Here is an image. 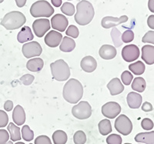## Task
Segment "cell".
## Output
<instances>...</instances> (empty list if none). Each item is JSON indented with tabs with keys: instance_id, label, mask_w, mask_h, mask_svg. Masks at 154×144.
Listing matches in <instances>:
<instances>
[{
	"instance_id": "obj_37",
	"label": "cell",
	"mask_w": 154,
	"mask_h": 144,
	"mask_svg": "<svg viewBox=\"0 0 154 144\" xmlns=\"http://www.w3.org/2000/svg\"><path fill=\"white\" fill-rule=\"evenodd\" d=\"M66 34L68 36H70L72 37V38L75 39V38H77V37L79 36V32L78 28H77L75 26L71 25V26H69L68 27V29H67L66 31Z\"/></svg>"
},
{
	"instance_id": "obj_33",
	"label": "cell",
	"mask_w": 154,
	"mask_h": 144,
	"mask_svg": "<svg viewBox=\"0 0 154 144\" xmlns=\"http://www.w3.org/2000/svg\"><path fill=\"white\" fill-rule=\"evenodd\" d=\"M61 11L63 13L69 16H71L75 13V7L73 4L70 2H65L61 6Z\"/></svg>"
},
{
	"instance_id": "obj_9",
	"label": "cell",
	"mask_w": 154,
	"mask_h": 144,
	"mask_svg": "<svg viewBox=\"0 0 154 144\" xmlns=\"http://www.w3.org/2000/svg\"><path fill=\"white\" fill-rule=\"evenodd\" d=\"M102 114L107 119H114L120 114L121 106L116 102H109L102 106Z\"/></svg>"
},
{
	"instance_id": "obj_27",
	"label": "cell",
	"mask_w": 154,
	"mask_h": 144,
	"mask_svg": "<svg viewBox=\"0 0 154 144\" xmlns=\"http://www.w3.org/2000/svg\"><path fill=\"white\" fill-rule=\"evenodd\" d=\"M67 139V134L63 130H56L53 133V141L54 144H66Z\"/></svg>"
},
{
	"instance_id": "obj_6",
	"label": "cell",
	"mask_w": 154,
	"mask_h": 144,
	"mask_svg": "<svg viewBox=\"0 0 154 144\" xmlns=\"http://www.w3.org/2000/svg\"><path fill=\"white\" fill-rule=\"evenodd\" d=\"M72 113L78 120H86L92 115L91 106L86 101H81L72 107Z\"/></svg>"
},
{
	"instance_id": "obj_55",
	"label": "cell",
	"mask_w": 154,
	"mask_h": 144,
	"mask_svg": "<svg viewBox=\"0 0 154 144\" xmlns=\"http://www.w3.org/2000/svg\"><path fill=\"white\" fill-rule=\"evenodd\" d=\"M139 144H140V143H139Z\"/></svg>"
},
{
	"instance_id": "obj_49",
	"label": "cell",
	"mask_w": 154,
	"mask_h": 144,
	"mask_svg": "<svg viewBox=\"0 0 154 144\" xmlns=\"http://www.w3.org/2000/svg\"><path fill=\"white\" fill-rule=\"evenodd\" d=\"M51 2L55 7H60L62 5V0H51Z\"/></svg>"
},
{
	"instance_id": "obj_18",
	"label": "cell",
	"mask_w": 154,
	"mask_h": 144,
	"mask_svg": "<svg viewBox=\"0 0 154 144\" xmlns=\"http://www.w3.org/2000/svg\"><path fill=\"white\" fill-rule=\"evenodd\" d=\"M12 120L17 126H22L26 122V112L23 106L17 105L13 109Z\"/></svg>"
},
{
	"instance_id": "obj_47",
	"label": "cell",
	"mask_w": 154,
	"mask_h": 144,
	"mask_svg": "<svg viewBox=\"0 0 154 144\" xmlns=\"http://www.w3.org/2000/svg\"><path fill=\"white\" fill-rule=\"evenodd\" d=\"M15 1H16V5H17L18 7L22 8V7H23L25 5H26L27 0H15Z\"/></svg>"
},
{
	"instance_id": "obj_31",
	"label": "cell",
	"mask_w": 154,
	"mask_h": 144,
	"mask_svg": "<svg viewBox=\"0 0 154 144\" xmlns=\"http://www.w3.org/2000/svg\"><path fill=\"white\" fill-rule=\"evenodd\" d=\"M121 33L119 30L116 28L113 27V29L111 31V37H112V42H113L114 45L116 47H119L121 45L123 44V42L120 39Z\"/></svg>"
},
{
	"instance_id": "obj_48",
	"label": "cell",
	"mask_w": 154,
	"mask_h": 144,
	"mask_svg": "<svg viewBox=\"0 0 154 144\" xmlns=\"http://www.w3.org/2000/svg\"><path fill=\"white\" fill-rule=\"evenodd\" d=\"M148 8L149 11L154 13V0H149L148 2Z\"/></svg>"
},
{
	"instance_id": "obj_39",
	"label": "cell",
	"mask_w": 154,
	"mask_h": 144,
	"mask_svg": "<svg viewBox=\"0 0 154 144\" xmlns=\"http://www.w3.org/2000/svg\"><path fill=\"white\" fill-rule=\"evenodd\" d=\"M34 79H35V77L32 75H31V74H25V75H23L20 78V81H21L23 84H24L25 86H29V85H31L32 83V82L34 81Z\"/></svg>"
},
{
	"instance_id": "obj_24",
	"label": "cell",
	"mask_w": 154,
	"mask_h": 144,
	"mask_svg": "<svg viewBox=\"0 0 154 144\" xmlns=\"http://www.w3.org/2000/svg\"><path fill=\"white\" fill-rule=\"evenodd\" d=\"M75 48V42L72 39L68 36H65L63 39L60 44V49L64 53H70Z\"/></svg>"
},
{
	"instance_id": "obj_21",
	"label": "cell",
	"mask_w": 154,
	"mask_h": 144,
	"mask_svg": "<svg viewBox=\"0 0 154 144\" xmlns=\"http://www.w3.org/2000/svg\"><path fill=\"white\" fill-rule=\"evenodd\" d=\"M44 62L41 58H33L29 60L26 63V68L30 72H38L43 68Z\"/></svg>"
},
{
	"instance_id": "obj_32",
	"label": "cell",
	"mask_w": 154,
	"mask_h": 144,
	"mask_svg": "<svg viewBox=\"0 0 154 144\" xmlns=\"http://www.w3.org/2000/svg\"><path fill=\"white\" fill-rule=\"evenodd\" d=\"M73 141L75 144H85L86 142V133L82 130L75 132L73 136Z\"/></svg>"
},
{
	"instance_id": "obj_26",
	"label": "cell",
	"mask_w": 154,
	"mask_h": 144,
	"mask_svg": "<svg viewBox=\"0 0 154 144\" xmlns=\"http://www.w3.org/2000/svg\"><path fill=\"white\" fill-rule=\"evenodd\" d=\"M99 131H100V134L103 136H106L108 134L112 132V126H111L110 121L108 119H105V120H102L99 123L98 125Z\"/></svg>"
},
{
	"instance_id": "obj_11",
	"label": "cell",
	"mask_w": 154,
	"mask_h": 144,
	"mask_svg": "<svg viewBox=\"0 0 154 144\" xmlns=\"http://www.w3.org/2000/svg\"><path fill=\"white\" fill-rule=\"evenodd\" d=\"M50 29V23L47 19H39L34 21L32 23V29L34 33L37 37L43 36L46 32H48Z\"/></svg>"
},
{
	"instance_id": "obj_34",
	"label": "cell",
	"mask_w": 154,
	"mask_h": 144,
	"mask_svg": "<svg viewBox=\"0 0 154 144\" xmlns=\"http://www.w3.org/2000/svg\"><path fill=\"white\" fill-rule=\"evenodd\" d=\"M133 39H134V32L130 29L125 31L121 36V40L125 43H129V42H132Z\"/></svg>"
},
{
	"instance_id": "obj_4",
	"label": "cell",
	"mask_w": 154,
	"mask_h": 144,
	"mask_svg": "<svg viewBox=\"0 0 154 144\" xmlns=\"http://www.w3.org/2000/svg\"><path fill=\"white\" fill-rule=\"evenodd\" d=\"M51 72L53 79L60 82L66 81L70 76V69L63 60H58L50 64Z\"/></svg>"
},
{
	"instance_id": "obj_3",
	"label": "cell",
	"mask_w": 154,
	"mask_h": 144,
	"mask_svg": "<svg viewBox=\"0 0 154 144\" xmlns=\"http://www.w3.org/2000/svg\"><path fill=\"white\" fill-rule=\"evenodd\" d=\"M26 22V16L19 11H12L3 17L1 25L8 30H15L22 27Z\"/></svg>"
},
{
	"instance_id": "obj_10",
	"label": "cell",
	"mask_w": 154,
	"mask_h": 144,
	"mask_svg": "<svg viewBox=\"0 0 154 144\" xmlns=\"http://www.w3.org/2000/svg\"><path fill=\"white\" fill-rule=\"evenodd\" d=\"M140 49L136 45H128L122 49V57L123 60L128 63L138 60L140 56Z\"/></svg>"
},
{
	"instance_id": "obj_2",
	"label": "cell",
	"mask_w": 154,
	"mask_h": 144,
	"mask_svg": "<svg viewBox=\"0 0 154 144\" xmlns=\"http://www.w3.org/2000/svg\"><path fill=\"white\" fill-rule=\"evenodd\" d=\"M95 11L91 2L86 0H82L76 5V13L75 21L80 26H86L93 20Z\"/></svg>"
},
{
	"instance_id": "obj_1",
	"label": "cell",
	"mask_w": 154,
	"mask_h": 144,
	"mask_svg": "<svg viewBox=\"0 0 154 144\" xmlns=\"http://www.w3.org/2000/svg\"><path fill=\"white\" fill-rule=\"evenodd\" d=\"M63 96L69 103H77L83 96V86L77 79H69L63 87Z\"/></svg>"
},
{
	"instance_id": "obj_44",
	"label": "cell",
	"mask_w": 154,
	"mask_h": 144,
	"mask_svg": "<svg viewBox=\"0 0 154 144\" xmlns=\"http://www.w3.org/2000/svg\"><path fill=\"white\" fill-rule=\"evenodd\" d=\"M142 109L144 112H150L152 110V104L149 103V102H145L142 106Z\"/></svg>"
},
{
	"instance_id": "obj_50",
	"label": "cell",
	"mask_w": 154,
	"mask_h": 144,
	"mask_svg": "<svg viewBox=\"0 0 154 144\" xmlns=\"http://www.w3.org/2000/svg\"><path fill=\"white\" fill-rule=\"evenodd\" d=\"M15 144H25V143L24 142H16Z\"/></svg>"
},
{
	"instance_id": "obj_54",
	"label": "cell",
	"mask_w": 154,
	"mask_h": 144,
	"mask_svg": "<svg viewBox=\"0 0 154 144\" xmlns=\"http://www.w3.org/2000/svg\"><path fill=\"white\" fill-rule=\"evenodd\" d=\"M29 144H32V143H29Z\"/></svg>"
},
{
	"instance_id": "obj_19",
	"label": "cell",
	"mask_w": 154,
	"mask_h": 144,
	"mask_svg": "<svg viewBox=\"0 0 154 144\" xmlns=\"http://www.w3.org/2000/svg\"><path fill=\"white\" fill-rule=\"evenodd\" d=\"M141 57L147 65L154 64V46L149 45L143 46Z\"/></svg>"
},
{
	"instance_id": "obj_17",
	"label": "cell",
	"mask_w": 154,
	"mask_h": 144,
	"mask_svg": "<svg viewBox=\"0 0 154 144\" xmlns=\"http://www.w3.org/2000/svg\"><path fill=\"white\" fill-rule=\"evenodd\" d=\"M107 88L112 96L119 95L124 90V86L119 78H114L111 79L110 82L107 84Z\"/></svg>"
},
{
	"instance_id": "obj_23",
	"label": "cell",
	"mask_w": 154,
	"mask_h": 144,
	"mask_svg": "<svg viewBox=\"0 0 154 144\" xmlns=\"http://www.w3.org/2000/svg\"><path fill=\"white\" fill-rule=\"evenodd\" d=\"M135 141L145 144H154V131L138 133L135 136Z\"/></svg>"
},
{
	"instance_id": "obj_14",
	"label": "cell",
	"mask_w": 154,
	"mask_h": 144,
	"mask_svg": "<svg viewBox=\"0 0 154 144\" xmlns=\"http://www.w3.org/2000/svg\"><path fill=\"white\" fill-rule=\"evenodd\" d=\"M63 39V35L57 31L52 30L46 34L45 37V43L49 47L55 48L57 47Z\"/></svg>"
},
{
	"instance_id": "obj_53",
	"label": "cell",
	"mask_w": 154,
	"mask_h": 144,
	"mask_svg": "<svg viewBox=\"0 0 154 144\" xmlns=\"http://www.w3.org/2000/svg\"><path fill=\"white\" fill-rule=\"evenodd\" d=\"M125 144H132V143H125Z\"/></svg>"
},
{
	"instance_id": "obj_42",
	"label": "cell",
	"mask_w": 154,
	"mask_h": 144,
	"mask_svg": "<svg viewBox=\"0 0 154 144\" xmlns=\"http://www.w3.org/2000/svg\"><path fill=\"white\" fill-rule=\"evenodd\" d=\"M35 144H53L47 136H38L35 139Z\"/></svg>"
},
{
	"instance_id": "obj_45",
	"label": "cell",
	"mask_w": 154,
	"mask_h": 144,
	"mask_svg": "<svg viewBox=\"0 0 154 144\" xmlns=\"http://www.w3.org/2000/svg\"><path fill=\"white\" fill-rule=\"evenodd\" d=\"M4 109H5V111H7V112H9V111L12 110L13 109V103L11 100L5 101V104H4Z\"/></svg>"
},
{
	"instance_id": "obj_35",
	"label": "cell",
	"mask_w": 154,
	"mask_h": 144,
	"mask_svg": "<svg viewBox=\"0 0 154 144\" xmlns=\"http://www.w3.org/2000/svg\"><path fill=\"white\" fill-rule=\"evenodd\" d=\"M133 74L127 70L124 71L122 73V75H121V80H122L123 84L126 85V86H129L130 84H131V82L133 81Z\"/></svg>"
},
{
	"instance_id": "obj_30",
	"label": "cell",
	"mask_w": 154,
	"mask_h": 144,
	"mask_svg": "<svg viewBox=\"0 0 154 144\" xmlns=\"http://www.w3.org/2000/svg\"><path fill=\"white\" fill-rule=\"evenodd\" d=\"M22 136L25 141L30 142L34 139V132L28 125H25L22 128Z\"/></svg>"
},
{
	"instance_id": "obj_5",
	"label": "cell",
	"mask_w": 154,
	"mask_h": 144,
	"mask_svg": "<svg viewBox=\"0 0 154 144\" xmlns=\"http://www.w3.org/2000/svg\"><path fill=\"white\" fill-rule=\"evenodd\" d=\"M30 13L35 18H48L54 13V9L46 0H39L32 5L30 8Z\"/></svg>"
},
{
	"instance_id": "obj_22",
	"label": "cell",
	"mask_w": 154,
	"mask_h": 144,
	"mask_svg": "<svg viewBox=\"0 0 154 144\" xmlns=\"http://www.w3.org/2000/svg\"><path fill=\"white\" fill-rule=\"evenodd\" d=\"M33 38V34L32 32L31 29L29 26L23 27L17 35V39L20 43H24L28 41H32Z\"/></svg>"
},
{
	"instance_id": "obj_38",
	"label": "cell",
	"mask_w": 154,
	"mask_h": 144,
	"mask_svg": "<svg viewBox=\"0 0 154 144\" xmlns=\"http://www.w3.org/2000/svg\"><path fill=\"white\" fill-rule=\"evenodd\" d=\"M9 123V116L3 110H0V128L5 127Z\"/></svg>"
},
{
	"instance_id": "obj_46",
	"label": "cell",
	"mask_w": 154,
	"mask_h": 144,
	"mask_svg": "<svg viewBox=\"0 0 154 144\" xmlns=\"http://www.w3.org/2000/svg\"><path fill=\"white\" fill-rule=\"evenodd\" d=\"M147 25L150 29H154V15H151L147 19Z\"/></svg>"
},
{
	"instance_id": "obj_41",
	"label": "cell",
	"mask_w": 154,
	"mask_h": 144,
	"mask_svg": "<svg viewBox=\"0 0 154 144\" xmlns=\"http://www.w3.org/2000/svg\"><path fill=\"white\" fill-rule=\"evenodd\" d=\"M143 42L154 44V31H149L144 35L142 39Z\"/></svg>"
},
{
	"instance_id": "obj_12",
	"label": "cell",
	"mask_w": 154,
	"mask_h": 144,
	"mask_svg": "<svg viewBox=\"0 0 154 144\" xmlns=\"http://www.w3.org/2000/svg\"><path fill=\"white\" fill-rule=\"evenodd\" d=\"M128 17L126 16H122L119 18L112 17V16H106L101 21L102 26L104 29H109L116 27L118 25L126 23Z\"/></svg>"
},
{
	"instance_id": "obj_8",
	"label": "cell",
	"mask_w": 154,
	"mask_h": 144,
	"mask_svg": "<svg viewBox=\"0 0 154 144\" xmlns=\"http://www.w3.org/2000/svg\"><path fill=\"white\" fill-rule=\"evenodd\" d=\"M23 56L27 59L32 58L35 56H39L42 54V46L38 42L32 41V42H27L23 45L22 48Z\"/></svg>"
},
{
	"instance_id": "obj_20",
	"label": "cell",
	"mask_w": 154,
	"mask_h": 144,
	"mask_svg": "<svg viewBox=\"0 0 154 144\" xmlns=\"http://www.w3.org/2000/svg\"><path fill=\"white\" fill-rule=\"evenodd\" d=\"M127 104L131 109H138L142 104L143 98L142 96L140 95L139 93L131 92L127 95L126 97Z\"/></svg>"
},
{
	"instance_id": "obj_16",
	"label": "cell",
	"mask_w": 154,
	"mask_h": 144,
	"mask_svg": "<svg viewBox=\"0 0 154 144\" xmlns=\"http://www.w3.org/2000/svg\"><path fill=\"white\" fill-rule=\"evenodd\" d=\"M116 49L111 45H103L102 46L99 51V54L102 59L106 60H112L116 56Z\"/></svg>"
},
{
	"instance_id": "obj_40",
	"label": "cell",
	"mask_w": 154,
	"mask_h": 144,
	"mask_svg": "<svg viewBox=\"0 0 154 144\" xmlns=\"http://www.w3.org/2000/svg\"><path fill=\"white\" fill-rule=\"evenodd\" d=\"M153 122L149 118H145L141 122V127L145 130H151L153 128Z\"/></svg>"
},
{
	"instance_id": "obj_28",
	"label": "cell",
	"mask_w": 154,
	"mask_h": 144,
	"mask_svg": "<svg viewBox=\"0 0 154 144\" xmlns=\"http://www.w3.org/2000/svg\"><path fill=\"white\" fill-rule=\"evenodd\" d=\"M146 86V83L145 79L143 77L135 78L132 83L133 90L139 92V93H143L145 90Z\"/></svg>"
},
{
	"instance_id": "obj_52",
	"label": "cell",
	"mask_w": 154,
	"mask_h": 144,
	"mask_svg": "<svg viewBox=\"0 0 154 144\" xmlns=\"http://www.w3.org/2000/svg\"><path fill=\"white\" fill-rule=\"evenodd\" d=\"M4 0H0V3H2V2H3Z\"/></svg>"
},
{
	"instance_id": "obj_25",
	"label": "cell",
	"mask_w": 154,
	"mask_h": 144,
	"mask_svg": "<svg viewBox=\"0 0 154 144\" xmlns=\"http://www.w3.org/2000/svg\"><path fill=\"white\" fill-rule=\"evenodd\" d=\"M7 130L10 135V139L12 142L19 141L21 139V133H20V128L16 126L13 123H9L8 125Z\"/></svg>"
},
{
	"instance_id": "obj_13",
	"label": "cell",
	"mask_w": 154,
	"mask_h": 144,
	"mask_svg": "<svg viewBox=\"0 0 154 144\" xmlns=\"http://www.w3.org/2000/svg\"><path fill=\"white\" fill-rule=\"evenodd\" d=\"M69 21L65 16L61 14H56L53 16L51 20V25L54 29L58 30L60 32H64L67 28Z\"/></svg>"
},
{
	"instance_id": "obj_29",
	"label": "cell",
	"mask_w": 154,
	"mask_h": 144,
	"mask_svg": "<svg viewBox=\"0 0 154 144\" xmlns=\"http://www.w3.org/2000/svg\"><path fill=\"white\" fill-rule=\"evenodd\" d=\"M129 69L135 75H142L145 72V64L141 61H137L129 66Z\"/></svg>"
},
{
	"instance_id": "obj_51",
	"label": "cell",
	"mask_w": 154,
	"mask_h": 144,
	"mask_svg": "<svg viewBox=\"0 0 154 144\" xmlns=\"http://www.w3.org/2000/svg\"><path fill=\"white\" fill-rule=\"evenodd\" d=\"M6 144H13V143H12V141H9H9H8V142Z\"/></svg>"
},
{
	"instance_id": "obj_15",
	"label": "cell",
	"mask_w": 154,
	"mask_h": 144,
	"mask_svg": "<svg viewBox=\"0 0 154 144\" xmlns=\"http://www.w3.org/2000/svg\"><path fill=\"white\" fill-rule=\"evenodd\" d=\"M80 66L82 69L86 72H93L97 67V62L91 56H85L81 60Z\"/></svg>"
},
{
	"instance_id": "obj_36",
	"label": "cell",
	"mask_w": 154,
	"mask_h": 144,
	"mask_svg": "<svg viewBox=\"0 0 154 144\" xmlns=\"http://www.w3.org/2000/svg\"><path fill=\"white\" fill-rule=\"evenodd\" d=\"M122 138L118 134H111L106 138L107 144H122Z\"/></svg>"
},
{
	"instance_id": "obj_7",
	"label": "cell",
	"mask_w": 154,
	"mask_h": 144,
	"mask_svg": "<svg viewBox=\"0 0 154 144\" xmlns=\"http://www.w3.org/2000/svg\"><path fill=\"white\" fill-rule=\"evenodd\" d=\"M115 129L122 135L127 136L133 130V123L126 115H119L115 121Z\"/></svg>"
},
{
	"instance_id": "obj_43",
	"label": "cell",
	"mask_w": 154,
	"mask_h": 144,
	"mask_svg": "<svg viewBox=\"0 0 154 144\" xmlns=\"http://www.w3.org/2000/svg\"><path fill=\"white\" fill-rule=\"evenodd\" d=\"M9 139V134L5 130H0V144H6Z\"/></svg>"
}]
</instances>
